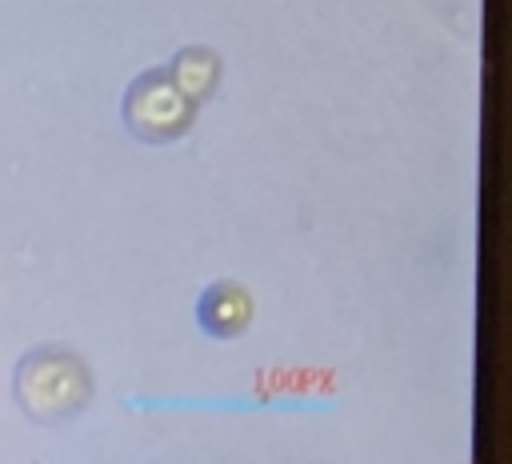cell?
Returning <instances> with one entry per match:
<instances>
[{
	"label": "cell",
	"mask_w": 512,
	"mask_h": 464,
	"mask_svg": "<svg viewBox=\"0 0 512 464\" xmlns=\"http://www.w3.org/2000/svg\"><path fill=\"white\" fill-rule=\"evenodd\" d=\"M124 116L140 140H176L192 120V100L164 72H144L128 92Z\"/></svg>",
	"instance_id": "2"
},
{
	"label": "cell",
	"mask_w": 512,
	"mask_h": 464,
	"mask_svg": "<svg viewBox=\"0 0 512 464\" xmlns=\"http://www.w3.org/2000/svg\"><path fill=\"white\" fill-rule=\"evenodd\" d=\"M248 316H252V304H248V292L240 284H212L208 296H204V304H200V320L216 336L244 332Z\"/></svg>",
	"instance_id": "3"
},
{
	"label": "cell",
	"mask_w": 512,
	"mask_h": 464,
	"mask_svg": "<svg viewBox=\"0 0 512 464\" xmlns=\"http://www.w3.org/2000/svg\"><path fill=\"white\" fill-rule=\"evenodd\" d=\"M16 396H20L28 416H36L44 424H60L88 400V372L80 368L76 356L44 348L20 364Z\"/></svg>",
	"instance_id": "1"
},
{
	"label": "cell",
	"mask_w": 512,
	"mask_h": 464,
	"mask_svg": "<svg viewBox=\"0 0 512 464\" xmlns=\"http://www.w3.org/2000/svg\"><path fill=\"white\" fill-rule=\"evenodd\" d=\"M216 76H220V60L208 52V48H188L176 56V68H172V84L196 104L204 100L212 88H216Z\"/></svg>",
	"instance_id": "4"
}]
</instances>
